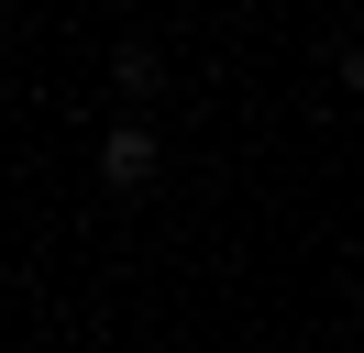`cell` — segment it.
<instances>
[{
	"label": "cell",
	"instance_id": "cell-1",
	"mask_svg": "<svg viewBox=\"0 0 364 353\" xmlns=\"http://www.w3.org/2000/svg\"><path fill=\"white\" fill-rule=\"evenodd\" d=\"M100 176H111L122 199H144V188L166 176V154H155V132H144V110H122V122H111V144H100Z\"/></svg>",
	"mask_w": 364,
	"mask_h": 353
},
{
	"label": "cell",
	"instance_id": "cell-2",
	"mask_svg": "<svg viewBox=\"0 0 364 353\" xmlns=\"http://www.w3.org/2000/svg\"><path fill=\"white\" fill-rule=\"evenodd\" d=\"M111 88H122V110H144L166 88V56H155V44H122V56H111Z\"/></svg>",
	"mask_w": 364,
	"mask_h": 353
}]
</instances>
